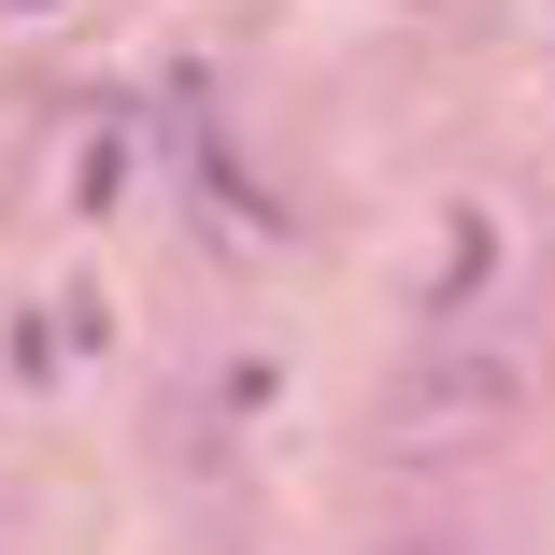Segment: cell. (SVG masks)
Masks as SVG:
<instances>
[{
  "label": "cell",
  "mask_w": 555,
  "mask_h": 555,
  "mask_svg": "<svg viewBox=\"0 0 555 555\" xmlns=\"http://www.w3.org/2000/svg\"><path fill=\"white\" fill-rule=\"evenodd\" d=\"M385 555H470V541H385Z\"/></svg>",
  "instance_id": "obj_2"
},
{
  "label": "cell",
  "mask_w": 555,
  "mask_h": 555,
  "mask_svg": "<svg viewBox=\"0 0 555 555\" xmlns=\"http://www.w3.org/2000/svg\"><path fill=\"white\" fill-rule=\"evenodd\" d=\"M541 413V343L527 327H441V343H413L371 399V427L399 441V456H485V441H513Z\"/></svg>",
  "instance_id": "obj_1"
}]
</instances>
